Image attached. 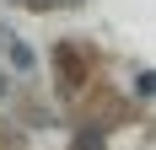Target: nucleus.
I'll return each instance as SVG.
<instances>
[{"label":"nucleus","instance_id":"2","mask_svg":"<svg viewBox=\"0 0 156 150\" xmlns=\"http://www.w3.org/2000/svg\"><path fill=\"white\" fill-rule=\"evenodd\" d=\"M140 91H156V70H151V75H140Z\"/></svg>","mask_w":156,"mask_h":150},{"label":"nucleus","instance_id":"3","mask_svg":"<svg viewBox=\"0 0 156 150\" xmlns=\"http://www.w3.org/2000/svg\"><path fill=\"white\" fill-rule=\"evenodd\" d=\"M0 97H5V75H0Z\"/></svg>","mask_w":156,"mask_h":150},{"label":"nucleus","instance_id":"1","mask_svg":"<svg viewBox=\"0 0 156 150\" xmlns=\"http://www.w3.org/2000/svg\"><path fill=\"white\" fill-rule=\"evenodd\" d=\"M0 54H5V59L16 64V75H32V70H38V59H32V48L22 43V38H16L11 27H0Z\"/></svg>","mask_w":156,"mask_h":150}]
</instances>
